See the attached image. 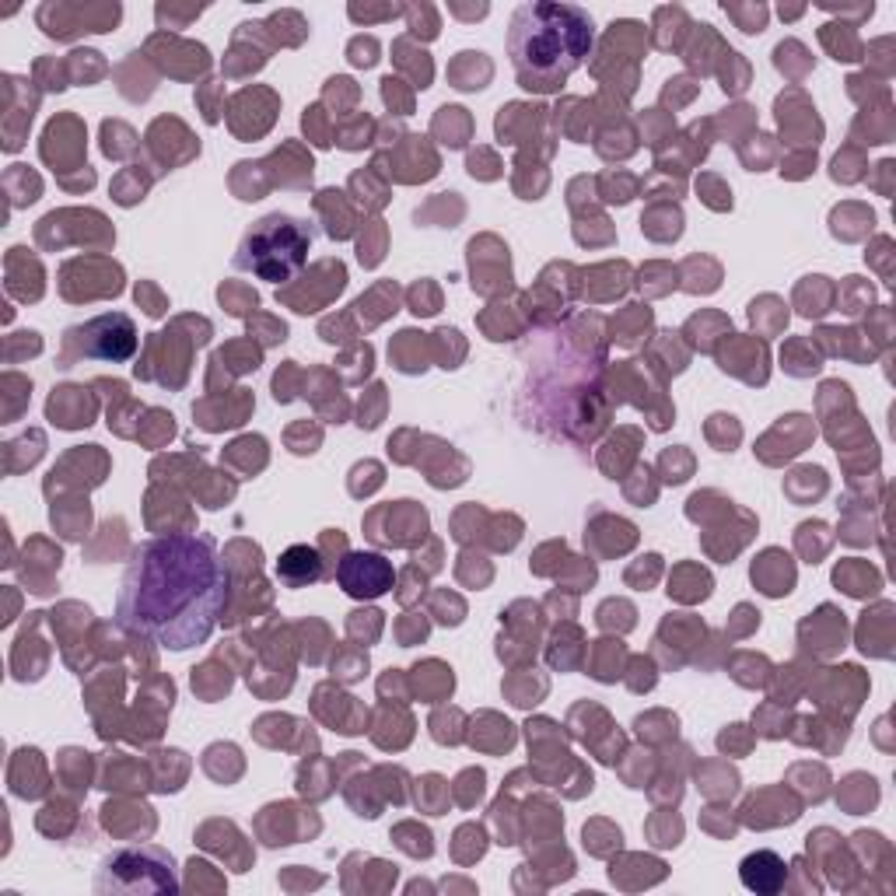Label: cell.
Segmentation results:
<instances>
[{"label": "cell", "instance_id": "cell-11", "mask_svg": "<svg viewBox=\"0 0 896 896\" xmlns=\"http://www.w3.org/2000/svg\"><path fill=\"white\" fill-rule=\"evenodd\" d=\"M753 585H760L767 596H788L792 585H795V567L792 557L781 554V550H767L760 554V560H753Z\"/></svg>", "mask_w": 896, "mask_h": 896}, {"label": "cell", "instance_id": "cell-2", "mask_svg": "<svg viewBox=\"0 0 896 896\" xmlns=\"http://www.w3.org/2000/svg\"><path fill=\"white\" fill-rule=\"evenodd\" d=\"M596 25L578 4L533 0L511 15L508 56L518 84L536 95H550L567 84V77L592 53Z\"/></svg>", "mask_w": 896, "mask_h": 896}, {"label": "cell", "instance_id": "cell-22", "mask_svg": "<svg viewBox=\"0 0 896 896\" xmlns=\"http://www.w3.org/2000/svg\"><path fill=\"white\" fill-rule=\"evenodd\" d=\"M368 130H371V120H364V116H361V123H358L354 130H347V133L340 137V147H347V151H358V147L371 144V141H368Z\"/></svg>", "mask_w": 896, "mask_h": 896}, {"label": "cell", "instance_id": "cell-24", "mask_svg": "<svg viewBox=\"0 0 896 896\" xmlns=\"http://www.w3.org/2000/svg\"><path fill=\"white\" fill-rule=\"evenodd\" d=\"M137 301H144V305H147V315H162V312H165V301H162L158 294H151V288H147V284H141V288H137Z\"/></svg>", "mask_w": 896, "mask_h": 896}, {"label": "cell", "instance_id": "cell-9", "mask_svg": "<svg viewBox=\"0 0 896 896\" xmlns=\"http://www.w3.org/2000/svg\"><path fill=\"white\" fill-rule=\"evenodd\" d=\"M319 578H326V567H322V550L319 546H288L281 557H277V582L288 585V588H305L315 585Z\"/></svg>", "mask_w": 896, "mask_h": 896}, {"label": "cell", "instance_id": "cell-21", "mask_svg": "<svg viewBox=\"0 0 896 896\" xmlns=\"http://www.w3.org/2000/svg\"><path fill=\"white\" fill-rule=\"evenodd\" d=\"M697 190H711V193H714L707 200L714 211H728V207H732V193H725V186H722L714 175H704L701 182H697Z\"/></svg>", "mask_w": 896, "mask_h": 896}, {"label": "cell", "instance_id": "cell-13", "mask_svg": "<svg viewBox=\"0 0 896 896\" xmlns=\"http://www.w3.org/2000/svg\"><path fill=\"white\" fill-rule=\"evenodd\" d=\"M459 725H462V711L441 707V711H435V718H431V735H435L441 746H456L462 739Z\"/></svg>", "mask_w": 896, "mask_h": 896}, {"label": "cell", "instance_id": "cell-6", "mask_svg": "<svg viewBox=\"0 0 896 896\" xmlns=\"http://www.w3.org/2000/svg\"><path fill=\"white\" fill-rule=\"evenodd\" d=\"M337 585L350 596V599H382L386 592H392L396 585V571H392V560H386L375 550H354V554H343V560L337 564Z\"/></svg>", "mask_w": 896, "mask_h": 896}, {"label": "cell", "instance_id": "cell-20", "mask_svg": "<svg viewBox=\"0 0 896 896\" xmlns=\"http://www.w3.org/2000/svg\"><path fill=\"white\" fill-rule=\"evenodd\" d=\"M466 169H469V175H473V179H494L501 165H497V162H494V158H490L487 151H473V154H469V165H466Z\"/></svg>", "mask_w": 896, "mask_h": 896}, {"label": "cell", "instance_id": "cell-7", "mask_svg": "<svg viewBox=\"0 0 896 896\" xmlns=\"http://www.w3.org/2000/svg\"><path fill=\"white\" fill-rule=\"evenodd\" d=\"M120 22V7H56L46 4L39 11V25L49 39H71L77 32H109Z\"/></svg>", "mask_w": 896, "mask_h": 896}, {"label": "cell", "instance_id": "cell-23", "mask_svg": "<svg viewBox=\"0 0 896 896\" xmlns=\"http://www.w3.org/2000/svg\"><path fill=\"white\" fill-rule=\"evenodd\" d=\"M399 11H403V7H382V11H368V7H364L361 11V7L354 4V7H350V18H354V22H368V18H396Z\"/></svg>", "mask_w": 896, "mask_h": 896}, {"label": "cell", "instance_id": "cell-1", "mask_svg": "<svg viewBox=\"0 0 896 896\" xmlns=\"http://www.w3.org/2000/svg\"><path fill=\"white\" fill-rule=\"evenodd\" d=\"M231 596L228 564L211 536L169 533L141 543L123 571L116 624L169 652L203 645Z\"/></svg>", "mask_w": 896, "mask_h": 896}, {"label": "cell", "instance_id": "cell-17", "mask_svg": "<svg viewBox=\"0 0 896 896\" xmlns=\"http://www.w3.org/2000/svg\"><path fill=\"white\" fill-rule=\"evenodd\" d=\"M364 669H368V655L364 652H358L354 658H347V655L340 652L337 658H333V676H340V679H361Z\"/></svg>", "mask_w": 896, "mask_h": 896}, {"label": "cell", "instance_id": "cell-16", "mask_svg": "<svg viewBox=\"0 0 896 896\" xmlns=\"http://www.w3.org/2000/svg\"><path fill=\"white\" fill-rule=\"evenodd\" d=\"M347 53H350V64L354 67H375L379 64V43L371 35H358Z\"/></svg>", "mask_w": 896, "mask_h": 896}, {"label": "cell", "instance_id": "cell-15", "mask_svg": "<svg viewBox=\"0 0 896 896\" xmlns=\"http://www.w3.org/2000/svg\"><path fill=\"white\" fill-rule=\"evenodd\" d=\"M725 11L732 15V18H739V28L746 32V35H760L763 32V25H767V7L763 4H756V7H728L725 4Z\"/></svg>", "mask_w": 896, "mask_h": 896}, {"label": "cell", "instance_id": "cell-14", "mask_svg": "<svg viewBox=\"0 0 896 896\" xmlns=\"http://www.w3.org/2000/svg\"><path fill=\"white\" fill-rule=\"evenodd\" d=\"M459 126H462V130L469 126V120H466V109H459V105H445V109H438L435 133H448V141H445L448 147H462V144H466L459 133H456Z\"/></svg>", "mask_w": 896, "mask_h": 896}, {"label": "cell", "instance_id": "cell-12", "mask_svg": "<svg viewBox=\"0 0 896 896\" xmlns=\"http://www.w3.org/2000/svg\"><path fill=\"white\" fill-rule=\"evenodd\" d=\"M477 67L484 71L490 67L484 60V53H459V64L452 67V81H456V88L462 92H477V88H484V81L490 74H477Z\"/></svg>", "mask_w": 896, "mask_h": 896}, {"label": "cell", "instance_id": "cell-18", "mask_svg": "<svg viewBox=\"0 0 896 896\" xmlns=\"http://www.w3.org/2000/svg\"><path fill=\"white\" fill-rule=\"evenodd\" d=\"M410 305L413 315H435L438 312V291L431 284H417L410 291Z\"/></svg>", "mask_w": 896, "mask_h": 896}, {"label": "cell", "instance_id": "cell-19", "mask_svg": "<svg viewBox=\"0 0 896 896\" xmlns=\"http://www.w3.org/2000/svg\"><path fill=\"white\" fill-rule=\"evenodd\" d=\"M399 84H403V81L386 77V81H382V98H386L389 109H396V113H403V116H407V113H410V95H407Z\"/></svg>", "mask_w": 896, "mask_h": 896}, {"label": "cell", "instance_id": "cell-10", "mask_svg": "<svg viewBox=\"0 0 896 896\" xmlns=\"http://www.w3.org/2000/svg\"><path fill=\"white\" fill-rule=\"evenodd\" d=\"M88 389L81 386H60L53 389V396H49V420L56 424V428H88L92 424V417H95V403H92V396H84Z\"/></svg>", "mask_w": 896, "mask_h": 896}, {"label": "cell", "instance_id": "cell-3", "mask_svg": "<svg viewBox=\"0 0 896 896\" xmlns=\"http://www.w3.org/2000/svg\"><path fill=\"white\" fill-rule=\"evenodd\" d=\"M309 252H312V224L277 211L245 231L231 263L235 270L270 284H291L298 270L309 263Z\"/></svg>", "mask_w": 896, "mask_h": 896}, {"label": "cell", "instance_id": "cell-8", "mask_svg": "<svg viewBox=\"0 0 896 896\" xmlns=\"http://www.w3.org/2000/svg\"><path fill=\"white\" fill-rule=\"evenodd\" d=\"M739 879H743V886H746L750 893L774 896V893H781L784 882H788V865H784V858H781L777 851L760 848L739 862Z\"/></svg>", "mask_w": 896, "mask_h": 896}, {"label": "cell", "instance_id": "cell-5", "mask_svg": "<svg viewBox=\"0 0 896 896\" xmlns=\"http://www.w3.org/2000/svg\"><path fill=\"white\" fill-rule=\"evenodd\" d=\"M137 347H141V337H137L133 319L126 312H105L88 319L84 326H71L64 333L56 368H74L77 361L123 364L137 354Z\"/></svg>", "mask_w": 896, "mask_h": 896}, {"label": "cell", "instance_id": "cell-4", "mask_svg": "<svg viewBox=\"0 0 896 896\" xmlns=\"http://www.w3.org/2000/svg\"><path fill=\"white\" fill-rule=\"evenodd\" d=\"M175 862L165 848L141 844V848H120L102 858L95 875V893L102 896H158L175 893Z\"/></svg>", "mask_w": 896, "mask_h": 896}]
</instances>
